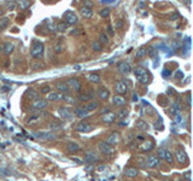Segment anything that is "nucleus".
Segmentation results:
<instances>
[{"mask_svg":"<svg viewBox=\"0 0 193 181\" xmlns=\"http://www.w3.org/2000/svg\"><path fill=\"white\" fill-rule=\"evenodd\" d=\"M48 100L47 99H42V98H36L34 99V103H33V108L34 109H37V110H41V109H45L46 106L48 105Z\"/></svg>","mask_w":193,"mask_h":181,"instance_id":"obj_11","label":"nucleus"},{"mask_svg":"<svg viewBox=\"0 0 193 181\" xmlns=\"http://www.w3.org/2000/svg\"><path fill=\"white\" fill-rule=\"evenodd\" d=\"M80 13H81V16H82V17H85V18H91L92 16H93V11H92V9L85 7V6L80 10Z\"/></svg>","mask_w":193,"mask_h":181,"instance_id":"obj_25","label":"nucleus"},{"mask_svg":"<svg viewBox=\"0 0 193 181\" xmlns=\"http://www.w3.org/2000/svg\"><path fill=\"white\" fill-rule=\"evenodd\" d=\"M80 148L81 147H80L79 144H76L74 141H70V143H68V145H67V151L68 152H79Z\"/></svg>","mask_w":193,"mask_h":181,"instance_id":"obj_22","label":"nucleus"},{"mask_svg":"<svg viewBox=\"0 0 193 181\" xmlns=\"http://www.w3.org/2000/svg\"><path fill=\"white\" fill-rule=\"evenodd\" d=\"M92 50L95 51V52H100L103 50V45L99 41H93L92 42Z\"/></svg>","mask_w":193,"mask_h":181,"instance_id":"obj_35","label":"nucleus"},{"mask_svg":"<svg viewBox=\"0 0 193 181\" xmlns=\"http://www.w3.org/2000/svg\"><path fill=\"white\" fill-rule=\"evenodd\" d=\"M133 100H138V95H136V94L133 95Z\"/></svg>","mask_w":193,"mask_h":181,"instance_id":"obj_62","label":"nucleus"},{"mask_svg":"<svg viewBox=\"0 0 193 181\" xmlns=\"http://www.w3.org/2000/svg\"><path fill=\"white\" fill-rule=\"evenodd\" d=\"M176 18H178V15H173L171 16V20H176Z\"/></svg>","mask_w":193,"mask_h":181,"instance_id":"obj_60","label":"nucleus"},{"mask_svg":"<svg viewBox=\"0 0 193 181\" xmlns=\"http://www.w3.org/2000/svg\"><path fill=\"white\" fill-rule=\"evenodd\" d=\"M75 162H77V163H81V159H79V158H72Z\"/></svg>","mask_w":193,"mask_h":181,"instance_id":"obj_61","label":"nucleus"},{"mask_svg":"<svg viewBox=\"0 0 193 181\" xmlns=\"http://www.w3.org/2000/svg\"><path fill=\"white\" fill-rule=\"evenodd\" d=\"M47 28L51 30V32H56V23L53 22H50V24L47 25Z\"/></svg>","mask_w":193,"mask_h":181,"instance_id":"obj_46","label":"nucleus"},{"mask_svg":"<svg viewBox=\"0 0 193 181\" xmlns=\"http://www.w3.org/2000/svg\"><path fill=\"white\" fill-rule=\"evenodd\" d=\"M56 87H57L58 92H60V93H67V92H69V86L67 82H63V81L57 82L56 83Z\"/></svg>","mask_w":193,"mask_h":181,"instance_id":"obj_21","label":"nucleus"},{"mask_svg":"<svg viewBox=\"0 0 193 181\" xmlns=\"http://www.w3.org/2000/svg\"><path fill=\"white\" fill-rule=\"evenodd\" d=\"M93 97H94V94L93 93H90V94H80L79 95V99L81 100V102H90V100H92L93 99Z\"/></svg>","mask_w":193,"mask_h":181,"instance_id":"obj_33","label":"nucleus"},{"mask_svg":"<svg viewBox=\"0 0 193 181\" xmlns=\"http://www.w3.org/2000/svg\"><path fill=\"white\" fill-rule=\"evenodd\" d=\"M64 20H65V22L68 23L69 25H72V24L77 23V16H76V13H74L72 11H68L64 13Z\"/></svg>","mask_w":193,"mask_h":181,"instance_id":"obj_4","label":"nucleus"},{"mask_svg":"<svg viewBox=\"0 0 193 181\" xmlns=\"http://www.w3.org/2000/svg\"><path fill=\"white\" fill-rule=\"evenodd\" d=\"M0 52H1V48H0Z\"/></svg>","mask_w":193,"mask_h":181,"instance_id":"obj_63","label":"nucleus"},{"mask_svg":"<svg viewBox=\"0 0 193 181\" xmlns=\"http://www.w3.org/2000/svg\"><path fill=\"white\" fill-rule=\"evenodd\" d=\"M174 76H175V79H182V77H183V74H182V71L178 70V71H176V74H175Z\"/></svg>","mask_w":193,"mask_h":181,"instance_id":"obj_52","label":"nucleus"},{"mask_svg":"<svg viewBox=\"0 0 193 181\" xmlns=\"http://www.w3.org/2000/svg\"><path fill=\"white\" fill-rule=\"evenodd\" d=\"M48 128L50 129H60V128H63V123H58L57 121H53L48 125Z\"/></svg>","mask_w":193,"mask_h":181,"instance_id":"obj_39","label":"nucleus"},{"mask_svg":"<svg viewBox=\"0 0 193 181\" xmlns=\"http://www.w3.org/2000/svg\"><path fill=\"white\" fill-rule=\"evenodd\" d=\"M13 50H15V45H13L12 42L7 41V42H5V44H4V53H5L6 56L11 55L12 52H13Z\"/></svg>","mask_w":193,"mask_h":181,"instance_id":"obj_23","label":"nucleus"},{"mask_svg":"<svg viewBox=\"0 0 193 181\" xmlns=\"http://www.w3.org/2000/svg\"><path fill=\"white\" fill-rule=\"evenodd\" d=\"M170 74H171L170 70H168V69H164V70H163V77H165V79H167V77H169V76H170Z\"/></svg>","mask_w":193,"mask_h":181,"instance_id":"obj_48","label":"nucleus"},{"mask_svg":"<svg viewBox=\"0 0 193 181\" xmlns=\"http://www.w3.org/2000/svg\"><path fill=\"white\" fill-rule=\"evenodd\" d=\"M115 90L118 94H125V93L128 92V87L125 86V82H123V81H117L115 83Z\"/></svg>","mask_w":193,"mask_h":181,"instance_id":"obj_8","label":"nucleus"},{"mask_svg":"<svg viewBox=\"0 0 193 181\" xmlns=\"http://www.w3.org/2000/svg\"><path fill=\"white\" fill-rule=\"evenodd\" d=\"M69 28V24L67 22H59L56 24V30L59 33H64Z\"/></svg>","mask_w":193,"mask_h":181,"instance_id":"obj_28","label":"nucleus"},{"mask_svg":"<svg viewBox=\"0 0 193 181\" xmlns=\"http://www.w3.org/2000/svg\"><path fill=\"white\" fill-rule=\"evenodd\" d=\"M164 152H165V150H163V148H159L158 150V157L160 159L164 158Z\"/></svg>","mask_w":193,"mask_h":181,"instance_id":"obj_51","label":"nucleus"},{"mask_svg":"<svg viewBox=\"0 0 193 181\" xmlns=\"http://www.w3.org/2000/svg\"><path fill=\"white\" fill-rule=\"evenodd\" d=\"M47 94H48L47 95V100H50V102H58V100L62 99V95H63L59 92H50Z\"/></svg>","mask_w":193,"mask_h":181,"instance_id":"obj_14","label":"nucleus"},{"mask_svg":"<svg viewBox=\"0 0 193 181\" xmlns=\"http://www.w3.org/2000/svg\"><path fill=\"white\" fill-rule=\"evenodd\" d=\"M82 2H83V6L85 7H88V9H92L94 6V2L92 0H82Z\"/></svg>","mask_w":193,"mask_h":181,"instance_id":"obj_43","label":"nucleus"},{"mask_svg":"<svg viewBox=\"0 0 193 181\" xmlns=\"http://www.w3.org/2000/svg\"><path fill=\"white\" fill-rule=\"evenodd\" d=\"M115 0H102L103 4H110V2H114Z\"/></svg>","mask_w":193,"mask_h":181,"instance_id":"obj_57","label":"nucleus"},{"mask_svg":"<svg viewBox=\"0 0 193 181\" xmlns=\"http://www.w3.org/2000/svg\"><path fill=\"white\" fill-rule=\"evenodd\" d=\"M128 110H127V109H122V110H120V111H118V113H117V117H118V118H120V120H125V117H127V116H128Z\"/></svg>","mask_w":193,"mask_h":181,"instance_id":"obj_40","label":"nucleus"},{"mask_svg":"<svg viewBox=\"0 0 193 181\" xmlns=\"http://www.w3.org/2000/svg\"><path fill=\"white\" fill-rule=\"evenodd\" d=\"M68 86L69 88H71L72 90H75V92H80L81 90V82H80L77 79H69L68 80Z\"/></svg>","mask_w":193,"mask_h":181,"instance_id":"obj_9","label":"nucleus"},{"mask_svg":"<svg viewBox=\"0 0 193 181\" xmlns=\"http://www.w3.org/2000/svg\"><path fill=\"white\" fill-rule=\"evenodd\" d=\"M146 50H147V56H150L151 58H155V57L157 56V50L153 46H150Z\"/></svg>","mask_w":193,"mask_h":181,"instance_id":"obj_38","label":"nucleus"},{"mask_svg":"<svg viewBox=\"0 0 193 181\" xmlns=\"http://www.w3.org/2000/svg\"><path fill=\"white\" fill-rule=\"evenodd\" d=\"M116 118V113H103L102 116V121L104 123H112Z\"/></svg>","mask_w":193,"mask_h":181,"instance_id":"obj_13","label":"nucleus"},{"mask_svg":"<svg viewBox=\"0 0 193 181\" xmlns=\"http://www.w3.org/2000/svg\"><path fill=\"white\" fill-rule=\"evenodd\" d=\"M104 170H106V166L105 164H100V166L97 167V171H99V173H103Z\"/></svg>","mask_w":193,"mask_h":181,"instance_id":"obj_49","label":"nucleus"},{"mask_svg":"<svg viewBox=\"0 0 193 181\" xmlns=\"http://www.w3.org/2000/svg\"><path fill=\"white\" fill-rule=\"evenodd\" d=\"M9 25H10V20H9L7 17H2V18H0V32L5 30Z\"/></svg>","mask_w":193,"mask_h":181,"instance_id":"obj_30","label":"nucleus"},{"mask_svg":"<svg viewBox=\"0 0 193 181\" xmlns=\"http://www.w3.org/2000/svg\"><path fill=\"white\" fill-rule=\"evenodd\" d=\"M88 113H90V111H87V110L85 109V106H79V108L75 109V115H76L77 117H80V118H83V117L88 116Z\"/></svg>","mask_w":193,"mask_h":181,"instance_id":"obj_19","label":"nucleus"},{"mask_svg":"<svg viewBox=\"0 0 193 181\" xmlns=\"http://www.w3.org/2000/svg\"><path fill=\"white\" fill-rule=\"evenodd\" d=\"M112 103H114V105L116 106H125V99L122 97V94H118V95H115L114 99H112Z\"/></svg>","mask_w":193,"mask_h":181,"instance_id":"obj_18","label":"nucleus"},{"mask_svg":"<svg viewBox=\"0 0 193 181\" xmlns=\"http://www.w3.org/2000/svg\"><path fill=\"white\" fill-rule=\"evenodd\" d=\"M152 147H153L152 141H145V144L143 145V150H144V151H150Z\"/></svg>","mask_w":193,"mask_h":181,"instance_id":"obj_42","label":"nucleus"},{"mask_svg":"<svg viewBox=\"0 0 193 181\" xmlns=\"http://www.w3.org/2000/svg\"><path fill=\"white\" fill-rule=\"evenodd\" d=\"M81 33V30L80 29H75L74 32H71V35H75V34H80Z\"/></svg>","mask_w":193,"mask_h":181,"instance_id":"obj_56","label":"nucleus"},{"mask_svg":"<svg viewBox=\"0 0 193 181\" xmlns=\"http://www.w3.org/2000/svg\"><path fill=\"white\" fill-rule=\"evenodd\" d=\"M99 108V103L95 102V100H92V102L87 103V105L85 106V109L87 110V111H94V110H97Z\"/></svg>","mask_w":193,"mask_h":181,"instance_id":"obj_26","label":"nucleus"},{"mask_svg":"<svg viewBox=\"0 0 193 181\" xmlns=\"http://www.w3.org/2000/svg\"><path fill=\"white\" fill-rule=\"evenodd\" d=\"M62 99H63L64 102L69 103V104H75V103H76L75 98H72V97L69 95V94H63V95H62Z\"/></svg>","mask_w":193,"mask_h":181,"instance_id":"obj_37","label":"nucleus"},{"mask_svg":"<svg viewBox=\"0 0 193 181\" xmlns=\"http://www.w3.org/2000/svg\"><path fill=\"white\" fill-rule=\"evenodd\" d=\"M110 12H111V10H110V7H104V9H103V10H102V11L99 12V15H100L102 17H104V18H105V17H107V16L110 15Z\"/></svg>","mask_w":193,"mask_h":181,"instance_id":"obj_41","label":"nucleus"},{"mask_svg":"<svg viewBox=\"0 0 193 181\" xmlns=\"http://www.w3.org/2000/svg\"><path fill=\"white\" fill-rule=\"evenodd\" d=\"M44 51H45V47L42 42H35L30 50V56L36 59H41L44 56Z\"/></svg>","mask_w":193,"mask_h":181,"instance_id":"obj_2","label":"nucleus"},{"mask_svg":"<svg viewBox=\"0 0 193 181\" xmlns=\"http://www.w3.org/2000/svg\"><path fill=\"white\" fill-rule=\"evenodd\" d=\"M136 127H138V128H143V129H145V128H146V123H145L144 121H138Z\"/></svg>","mask_w":193,"mask_h":181,"instance_id":"obj_47","label":"nucleus"},{"mask_svg":"<svg viewBox=\"0 0 193 181\" xmlns=\"http://www.w3.org/2000/svg\"><path fill=\"white\" fill-rule=\"evenodd\" d=\"M99 42L104 44V45H107L109 44V36H107V34L102 33V34L99 35Z\"/></svg>","mask_w":193,"mask_h":181,"instance_id":"obj_36","label":"nucleus"},{"mask_svg":"<svg viewBox=\"0 0 193 181\" xmlns=\"http://www.w3.org/2000/svg\"><path fill=\"white\" fill-rule=\"evenodd\" d=\"M139 174V170L136 169L135 167H129V168H125V175L127 178H135Z\"/></svg>","mask_w":193,"mask_h":181,"instance_id":"obj_17","label":"nucleus"},{"mask_svg":"<svg viewBox=\"0 0 193 181\" xmlns=\"http://www.w3.org/2000/svg\"><path fill=\"white\" fill-rule=\"evenodd\" d=\"M35 135L37 136V138H40V139H44V140H50V139H55L56 136L53 135V134H51V133H36Z\"/></svg>","mask_w":193,"mask_h":181,"instance_id":"obj_32","label":"nucleus"},{"mask_svg":"<svg viewBox=\"0 0 193 181\" xmlns=\"http://www.w3.org/2000/svg\"><path fill=\"white\" fill-rule=\"evenodd\" d=\"M120 139H121V136H120V134L118 133H116V132H114L112 134H110V135L106 138V143L107 144H110V145H112V146H115V145H117L118 143H120Z\"/></svg>","mask_w":193,"mask_h":181,"instance_id":"obj_10","label":"nucleus"},{"mask_svg":"<svg viewBox=\"0 0 193 181\" xmlns=\"http://www.w3.org/2000/svg\"><path fill=\"white\" fill-rule=\"evenodd\" d=\"M40 92H41L42 94H47V93H50V92H51V86H48V85L42 86V87H41V90H40Z\"/></svg>","mask_w":193,"mask_h":181,"instance_id":"obj_44","label":"nucleus"},{"mask_svg":"<svg viewBox=\"0 0 193 181\" xmlns=\"http://www.w3.org/2000/svg\"><path fill=\"white\" fill-rule=\"evenodd\" d=\"M98 148H99V151L102 153H104V155H112L115 152L114 146L110 145V144H107L106 141H100L98 144Z\"/></svg>","mask_w":193,"mask_h":181,"instance_id":"obj_3","label":"nucleus"},{"mask_svg":"<svg viewBox=\"0 0 193 181\" xmlns=\"http://www.w3.org/2000/svg\"><path fill=\"white\" fill-rule=\"evenodd\" d=\"M6 5H7V10H10V11H12V10L15 9V6H16V4H15L13 1H11V2H7Z\"/></svg>","mask_w":193,"mask_h":181,"instance_id":"obj_50","label":"nucleus"},{"mask_svg":"<svg viewBox=\"0 0 193 181\" xmlns=\"http://www.w3.org/2000/svg\"><path fill=\"white\" fill-rule=\"evenodd\" d=\"M187 104H188V106H191V94L190 93H187Z\"/></svg>","mask_w":193,"mask_h":181,"instance_id":"obj_54","label":"nucleus"},{"mask_svg":"<svg viewBox=\"0 0 193 181\" xmlns=\"http://www.w3.org/2000/svg\"><path fill=\"white\" fill-rule=\"evenodd\" d=\"M123 24H125V22H123L122 20H118V21H116V22H115V28L121 29V28L123 27Z\"/></svg>","mask_w":193,"mask_h":181,"instance_id":"obj_45","label":"nucleus"},{"mask_svg":"<svg viewBox=\"0 0 193 181\" xmlns=\"http://www.w3.org/2000/svg\"><path fill=\"white\" fill-rule=\"evenodd\" d=\"M109 33H110V35H114V32H112V28L111 27H109Z\"/></svg>","mask_w":193,"mask_h":181,"instance_id":"obj_58","label":"nucleus"},{"mask_svg":"<svg viewBox=\"0 0 193 181\" xmlns=\"http://www.w3.org/2000/svg\"><path fill=\"white\" fill-rule=\"evenodd\" d=\"M87 80L90 82H93V83H98L100 81V75L97 74V73H91L88 76H87Z\"/></svg>","mask_w":193,"mask_h":181,"instance_id":"obj_29","label":"nucleus"},{"mask_svg":"<svg viewBox=\"0 0 193 181\" xmlns=\"http://www.w3.org/2000/svg\"><path fill=\"white\" fill-rule=\"evenodd\" d=\"M25 97H27L29 100H34V99H36V98L39 97V93H37L36 90L29 88V90H27V92H25Z\"/></svg>","mask_w":193,"mask_h":181,"instance_id":"obj_24","label":"nucleus"},{"mask_svg":"<svg viewBox=\"0 0 193 181\" xmlns=\"http://www.w3.org/2000/svg\"><path fill=\"white\" fill-rule=\"evenodd\" d=\"M76 130L81 133H90L93 130V126H91L90 123H79L76 126Z\"/></svg>","mask_w":193,"mask_h":181,"instance_id":"obj_12","label":"nucleus"},{"mask_svg":"<svg viewBox=\"0 0 193 181\" xmlns=\"http://www.w3.org/2000/svg\"><path fill=\"white\" fill-rule=\"evenodd\" d=\"M109 111H110L109 109H104V110L102 111V113H109Z\"/></svg>","mask_w":193,"mask_h":181,"instance_id":"obj_59","label":"nucleus"},{"mask_svg":"<svg viewBox=\"0 0 193 181\" xmlns=\"http://www.w3.org/2000/svg\"><path fill=\"white\" fill-rule=\"evenodd\" d=\"M85 161L87 163H94L95 161H98V157H97V155L93 151H87L85 153Z\"/></svg>","mask_w":193,"mask_h":181,"instance_id":"obj_16","label":"nucleus"},{"mask_svg":"<svg viewBox=\"0 0 193 181\" xmlns=\"http://www.w3.org/2000/svg\"><path fill=\"white\" fill-rule=\"evenodd\" d=\"M93 168H94V167H93V166H92L91 163H90V166H87V167H86V171H87V173H91L92 170H93Z\"/></svg>","mask_w":193,"mask_h":181,"instance_id":"obj_53","label":"nucleus"},{"mask_svg":"<svg viewBox=\"0 0 193 181\" xmlns=\"http://www.w3.org/2000/svg\"><path fill=\"white\" fill-rule=\"evenodd\" d=\"M58 113L60 115V117L64 118V120H71V118H72V113H71V110L68 109V108H65V106L59 108V109H58Z\"/></svg>","mask_w":193,"mask_h":181,"instance_id":"obj_7","label":"nucleus"},{"mask_svg":"<svg viewBox=\"0 0 193 181\" xmlns=\"http://www.w3.org/2000/svg\"><path fill=\"white\" fill-rule=\"evenodd\" d=\"M98 95H99V98L102 99V100H106L107 98H109V95H110V92L109 90H106V88H100V90H98Z\"/></svg>","mask_w":193,"mask_h":181,"instance_id":"obj_27","label":"nucleus"},{"mask_svg":"<svg viewBox=\"0 0 193 181\" xmlns=\"http://www.w3.org/2000/svg\"><path fill=\"white\" fill-rule=\"evenodd\" d=\"M175 156H176V159L180 162V163H186L187 162V155H186V152L185 151H182V150H176V152H175Z\"/></svg>","mask_w":193,"mask_h":181,"instance_id":"obj_15","label":"nucleus"},{"mask_svg":"<svg viewBox=\"0 0 193 181\" xmlns=\"http://www.w3.org/2000/svg\"><path fill=\"white\" fill-rule=\"evenodd\" d=\"M30 5H32V2H30V0H17V6L21 9V10H28L29 7H30Z\"/></svg>","mask_w":193,"mask_h":181,"instance_id":"obj_20","label":"nucleus"},{"mask_svg":"<svg viewBox=\"0 0 193 181\" xmlns=\"http://www.w3.org/2000/svg\"><path fill=\"white\" fill-rule=\"evenodd\" d=\"M164 161H167L169 164H171L173 162H174V157H173V155H171L170 151H168V150H165V152H164Z\"/></svg>","mask_w":193,"mask_h":181,"instance_id":"obj_34","label":"nucleus"},{"mask_svg":"<svg viewBox=\"0 0 193 181\" xmlns=\"http://www.w3.org/2000/svg\"><path fill=\"white\" fill-rule=\"evenodd\" d=\"M158 164H159L158 156L151 155V156H148L147 159H146V166H147L148 168H156V167H158Z\"/></svg>","mask_w":193,"mask_h":181,"instance_id":"obj_6","label":"nucleus"},{"mask_svg":"<svg viewBox=\"0 0 193 181\" xmlns=\"http://www.w3.org/2000/svg\"><path fill=\"white\" fill-rule=\"evenodd\" d=\"M145 56H147V50H146V47H140L135 52V58H144Z\"/></svg>","mask_w":193,"mask_h":181,"instance_id":"obj_31","label":"nucleus"},{"mask_svg":"<svg viewBox=\"0 0 193 181\" xmlns=\"http://www.w3.org/2000/svg\"><path fill=\"white\" fill-rule=\"evenodd\" d=\"M55 51H56V52H60V51H62V48H60L59 44H57V45L55 46Z\"/></svg>","mask_w":193,"mask_h":181,"instance_id":"obj_55","label":"nucleus"},{"mask_svg":"<svg viewBox=\"0 0 193 181\" xmlns=\"http://www.w3.org/2000/svg\"><path fill=\"white\" fill-rule=\"evenodd\" d=\"M134 75L138 79V81H140L141 83H148L151 80L150 73L144 68H135L134 69Z\"/></svg>","mask_w":193,"mask_h":181,"instance_id":"obj_1","label":"nucleus"},{"mask_svg":"<svg viewBox=\"0 0 193 181\" xmlns=\"http://www.w3.org/2000/svg\"><path fill=\"white\" fill-rule=\"evenodd\" d=\"M117 69H118V71H120L122 75H127V74H129V73L132 71L130 64L127 63V62H120L118 65H117Z\"/></svg>","mask_w":193,"mask_h":181,"instance_id":"obj_5","label":"nucleus"}]
</instances>
